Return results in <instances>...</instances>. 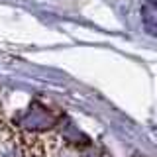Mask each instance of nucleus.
<instances>
[{
	"label": "nucleus",
	"mask_w": 157,
	"mask_h": 157,
	"mask_svg": "<svg viewBox=\"0 0 157 157\" xmlns=\"http://www.w3.org/2000/svg\"><path fill=\"white\" fill-rule=\"evenodd\" d=\"M57 120V116H53L47 108L33 104L29 110H26V114L22 116V124L26 128H32V130H37V128H49L53 122Z\"/></svg>",
	"instance_id": "nucleus-1"
},
{
	"label": "nucleus",
	"mask_w": 157,
	"mask_h": 157,
	"mask_svg": "<svg viewBox=\"0 0 157 157\" xmlns=\"http://www.w3.org/2000/svg\"><path fill=\"white\" fill-rule=\"evenodd\" d=\"M155 0H145L144 8H141V16H144V24L149 33H155Z\"/></svg>",
	"instance_id": "nucleus-2"
}]
</instances>
